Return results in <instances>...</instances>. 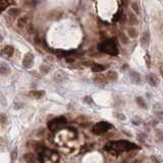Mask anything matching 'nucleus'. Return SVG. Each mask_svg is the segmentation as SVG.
<instances>
[{
  "label": "nucleus",
  "mask_w": 163,
  "mask_h": 163,
  "mask_svg": "<svg viewBox=\"0 0 163 163\" xmlns=\"http://www.w3.org/2000/svg\"><path fill=\"white\" fill-rule=\"evenodd\" d=\"M104 149L113 155H119V154L124 153V152H130L133 150H137V149H139V147L133 143L121 140V141L108 142V143L105 145V147H104Z\"/></svg>",
  "instance_id": "nucleus-1"
},
{
  "label": "nucleus",
  "mask_w": 163,
  "mask_h": 163,
  "mask_svg": "<svg viewBox=\"0 0 163 163\" xmlns=\"http://www.w3.org/2000/svg\"><path fill=\"white\" fill-rule=\"evenodd\" d=\"M39 159L41 163H59L60 155L53 150L44 149L39 153Z\"/></svg>",
  "instance_id": "nucleus-2"
},
{
  "label": "nucleus",
  "mask_w": 163,
  "mask_h": 163,
  "mask_svg": "<svg viewBox=\"0 0 163 163\" xmlns=\"http://www.w3.org/2000/svg\"><path fill=\"white\" fill-rule=\"evenodd\" d=\"M65 124H66L65 117L60 116V117H57V118L52 119L51 121L48 122V129H49V130H51V132H55V130H58L59 129H61Z\"/></svg>",
  "instance_id": "nucleus-3"
},
{
  "label": "nucleus",
  "mask_w": 163,
  "mask_h": 163,
  "mask_svg": "<svg viewBox=\"0 0 163 163\" xmlns=\"http://www.w3.org/2000/svg\"><path fill=\"white\" fill-rule=\"evenodd\" d=\"M99 49L102 52L108 53L110 55H116L117 54V48L115 46V44L112 41H106L102 43L99 46Z\"/></svg>",
  "instance_id": "nucleus-4"
},
{
  "label": "nucleus",
  "mask_w": 163,
  "mask_h": 163,
  "mask_svg": "<svg viewBox=\"0 0 163 163\" xmlns=\"http://www.w3.org/2000/svg\"><path fill=\"white\" fill-rule=\"evenodd\" d=\"M112 125L106 121H99L97 122L94 127H93V133L95 135H102V133H106L108 130H110Z\"/></svg>",
  "instance_id": "nucleus-5"
},
{
  "label": "nucleus",
  "mask_w": 163,
  "mask_h": 163,
  "mask_svg": "<svg viewBox=\"0 0 163 163\" xmlns=\"http://www.w3.org/2000/svg\"><path fill=\"white\" fill-rule=\"evenodd\" d=\"M17 27L22 30H28V32L32 33L33 30V27H32L31 20L29 15H24V17H20L17 20Z\"/></svg>",
  "instance_id": "nucleus-6"
},
{
  "label": "nucleus",
  "mask_w": 163,
  "mask_h": 163,
  "mask_svg": "<svg viewBox=\"0 0 163 163\" xmlns=\"http://www.w3.org/2000/svg\"><path fill=\"white\" fill-rule=\"evenodd\" d=\"M34 64V54L33 53H27V54L24 56L23 59V65L25 66L26 68H31Z\"/></svg>",
  "instance_id": "nucleus-7"
},
{
  "label": "nucleus",
  "mask_w": 163,
  "mask_h": 163,
  "mask_svg": "<svg viewBox=\"0 0 163 163\" xmlns=\"http://www.w3.org/2000/svg\"><path fill=\"white\" fill-rule=\"evenodd\" d=\"M146 80L147 82H148V84L152 87H156L157 85L159 84V79L155 74H152V73L148 74L146 76Z\"/></svg>",
  "instance_id": "nucleus-8"
},
{
  "label": "nucleus",
  "mask_w": 163,
  "mask_h": 163,
  "mask_svg": "<svg viewBox=\"0 0 163 163\" xmlns=\"http://www.w3.org/2000/svg\"><path fill=\"white\" fill-rule=\"evenodd\" d=\"M107 82H108L107 77H106V76H104V74H98L94 77V83L97 84L98 86H104V85L107 84Z\"/></svg>",
  "instance_id": "nucleus-9"
},
{
  "label": "nucleus",
  "mask_w": 163,
  "mask_h": 163,
  "mask_svg": "<svg viewBox=\"0 0 163 163\" xmlns=\"http://www.w3.org/2000/svg\"><path fill=\"white\" fill-rule=\"evenodd\" d=\"M53 79H54L55 82L60 83V82L65 81V80L67 79V74H66L65 71H55L54 76H53Z\"/></svg>",
  "instance_id": "nucleus-10"
},
{
  "label": "nucleus",
  "mask_w": 163,
  "mask_h": 163,
  "mask_svg": "<svg viewBox=\"0 0 163 163\" xmlns=\"http://www.w3.org/2000/svg\"><path fill=\"white\" fill-rule=\"evenodd\" d=\"M13 52H14V48H13V46L7 45V46H5L3 49L1 50V56L9 58L13 55Z\"/></svg>",
  "instance_id": "nucleus-11"
},
{
  "label": "nucleus",
  "mask_w": 163,
  "mask_h": 163,
  "mask_svg": "<svg viewBox=\"0 0 163 163\" xmlns=\"http://www.w3.org/2000/svg\"><path fill=\"white\" fill-rule=\"evenodd\" d=\"M44 95H45V92L42 90L32 91V92H30V94H29V96H30L31 98H34V99H41L42 97H44Z\"/></svg>",
  "instance_id": "nucleus-12"
},
{
  "label": "nucleus",
  "mask_w": 163,
  "mask_h": 163,
  "mask_svg": "<svg viewBox=\"0 0 163 163\" xmlns=\"http://www.w3.org/2000/svg\"><path fill=\"white\" fill-rule=\"evenodd\" d=\"M10 74V67L6 63H0V74L1 76H7Z\"/></svg>",
  "instance_id": "nucleus-13"
},
{
  "label": "nucleus",
  "mask_w": 163,
  "mask_h": 163,
  "mask_svg": "<svg viewBox=\"0 0 163 163\" xmlns=\"http://www.w3.org/2000/svg\"><path fill=\"white\" fill-rule=\"evenodd\" d=\"M141 45L143 48H147V46L149 45V34H148V32H145V33H143V35H142Z\"/></svg>",
  "instance_id": "nucleus-14"
},
{
  "label": "nucleus",
  "mask_w": 163,
  "mask_h": 163,
  "mask_svg": "<svg viewBox=\"0 0 163 163\" xmlns=\"http://www.w3.org/2000/svg\"><path fill=\"white\" fill-rule=\"evenodd\" d=\"M154 113L156 114V116L158 117V118L162 119L163 118V108L161 105H155L154 107Z\"/></svg>",
  "instance_id": "nucleus-15"
},
{
  "label": "nucleus",
  "mask_w": 163,
  "mask_h": 163,
  "mask_svg": "<svg viewBox=\"0 0 163 163\" xmlns=\"http://www.w3.org/2000/svg\"><path fill=\"white\" fill-rule=\"evenodd\" d=\"M127 17H129V23L130 24V25L136 26V25H138V24H139V20H138V17H136L135 13H133V12H129V14H127Z\"/></svg>",
  "instance_id": "nucleus-16"
},
{
  "label": "nucleus",
  "mask_w": 163,
  "mask_h": 163,
  "mask_svg": "<svg viewBox=\"0 0 163 163\" xmlns=\"http://www.w3.org/2000/svg\"><path fill=\"white\" fill-rule=\"evenodd\" d=\"M130 79H132V82L135 83V84H140L142 82L141 76L138 73H135V71H133V73L130 74Z\"/></svg>",
  "instance_id": "nucleus-17"
},
{
  "label": "nucleus",
  "mask_w": 163,
  "mask_h": 163,
  "mask_svg": "<svg viewBox=\"0 0 163 163\" xmlns=\"http://www.w3.org/2000/svg\"><path fill=\"white\" fill-rule=\"evenodd\" d=\"M117 73L116 71H109L107 74H106V77H107L108 81H111V82H114L117 80Z\"/></svg>",
  "instance_id": "nucleus-18"
},
{
  "label": "nucleus",
  "mask_w": 163,
  "mask_h": 163,
  "mask_svg": "<svg viewBox=\"0 0 163 163\" xmlns=\"http://www.w3.org/2000/svg\"><path fill=\"white\" fill-rule=\"evenodd\" d=\"M24 159L27 163H35V155L33 153H26L24 155Z\"/></svg>",
  "instance_id": "nucleus-19"
},
{
  "label": "nucleus",
  "mask_w": 163,
  "mask_h": 163,
  "mask_svg": "<svg viewBox=\"0 0 163 163\" xmlns=\"http://www.w3.org/2000/svg\"><path fill=\"white\" fill-rule=\"evenodd\" d=\"M91 69H92V71H94V73H101V71H103L104 69H105V67L101 64L95 63V64H93L91 66Z\"/></svg>",
  "instance_id": "nucleus-20"
},
{
  "label": "nucleus",
  "mask_w": 163,
  "mask_h": 163,
  "mask_svg": "<svg viewBox=\"0 0 163 163\" xmlns=\"http://www.w3.org/2000/svg\"><path fill=\"white\" fill-rule=\"evenodd\" d=\"M127 36H129L130 38H133V39L137 38V37H138L137 30H136L135 28H129V29H127Z\"/></svg>",
  "instance_id": "nucleus-21"
},
{
  "label": "nucleus",
  "mask_w": 163,
  "mask_h": 163,
  "mask_svg": "<svg viewBox=\"0 0 163 163\" xmlns=\"http://www.w3.org/2000/svg\"><path fill=\"white\" fill-rule=\"evenodd\" d=\"M9 2L8 0H0V12H3L8 7Z\"/></svg>",
  "instance_id": "nucleus-22"
},
{
  "label": "nucleus",
  "mask_w": 163,
  "mask_h": 163,
  "mask_svg": "<svg viewBox=\"0 0 163 163\" xmlns=\"http://www.w3.org/2000/svg\"><path fill=\"white\" fill-rule=\"evenodd\" d=\"M76 121L79 124H81V125H88L89 124V121H88V119L86 118V117H84V116H80V117H77Z\"/></svg>",
  "instance_id": "nucleus-23"
},
{
  "label": "nucleus",
  "mask_w": 163,
  "mask_h": 163,
  "mask_svg": "<svg viewBox=\"0 0 163 163\" xmlns=\"http://www.w3.org/2000/svg\"><path fill=\"white\" fill-rule=\"evenodd\" d=\"M119 40L121 41V43L124 44V45L129 43V39L127 38V36H125L124 33H120L119 34Z\"/></svg>",
  "instance_id": "nucleus-24"
},
{
  "label": "nucleus",
  "mask_w": 163,
  "mask_h": 163,
  "mask_svg": "<svg viewBox=\"0 0 163 163\" xmlns=\"http://www.w3.org/2000/svg\"><path fill=\"white\" fill-rule=\"evenodd\" d=\"M137 102H138V104H139V106L140 107H142V108H146L147 106H146V103H145V101H144V99L143 98H141V97H137Z\"/></svg>",
  "instance_id": "nucleus-25"
},
{
  "label": "nucleus",
  "mask_w": 163,
  "mask_h": 163,
  "mask_svg": "<svg viewBox=\"0 0 163 163\" xmlns=\"http://www.w3.org/2000/svg\"><path fill=\"white\" fill-rule=\"evenodd\" d=\"M17 13H20V9H17V8H10L8 10V14L12 15V17H15Z\"/></svg>",
  "instance_id": "nucleus-26"
},
{
  "label": "nucleus",
  "mask_w": 163,
  "mask_h": 163,
  "mask_svg": "<svg viewBox=\"0 0 163 163\" xmlns=\"http://www.w3.org/2000/svg\"><path fill=\"white\" fill-rule=\"evenodd\" d=\"M132 8H133V10L135 11L136 13H140V8H139V5L136 3V2H133L132 3Z\"/></svg>",
  "instance_id": "nucleus-27"
},
{
  "label": "nucleus",
  "mask_w": 163,
  "mask_h": 163,
  "mask_svg": "<svg viewBox=\"0 0 163 163\" xmlns=\"http://www.w3.org/2000/svg\"><path fill=\"white\" fill-rule=\"evenodd\" d=\"M145 59H146V63H147V66H148V68L151 67V60H150V55H149V53L147 52L146 55H145Z\"/></svg>",
  "instance_id": "nucleus-28"
},
{
  "label": "nucleus",
  "mask_w": 163,
  "mask_h": 163,
  "mask_svg": "<svg viewBox=\"0 0 163 163\" xmlns=\"http://www.w3.org/2000/svg\"><path fill=\"white\" fill-rule=\"evenodd\" d=\"M15 159H17V150L12 151L11 153V162H14Z\"/></svg>",
  "instance_id": "nucleus-29"
},
{
  "label": "nucleus",
  "mask_w": 163,
  "mask_h": 163,
  "mask_svg": "<svg viewBox=\"0 0 163 163\" xmlns=\"http://www.w3.org/2000/svg\"><path fill=\"white\" fill-rule=\"evenodd\" d=\"M65 61H66L67 63H74V61H76V59H74V58H71V57H67V58L65 59Z\"/></svg>",
  "instance_id": "nucleus-30"
},
{
  "label": "nucleus",
  "mask_w": 163,
  "mask_h": 163,
  "mask_svg": "<svg viewBox=\"0 0 163 163\" xmlns=\"http://www.w3.org/2000/svg\"><path fill=\"white\" fill-rule=\"evenodd\" d=\"M115 116L116 117H118V118H121V120H124L125 117H124V115H122L121 113H115Z\"/></svg>",
  "instance_id": "nucleus-31"
},
{
  "label": "nucleus",
  "mask_w": 163,
  "mask_h": 163,
  "mask_svg": "<svg viewBox=\"0 0 163 163\" xmlns=\"http://www.w3.org/2000/svg\"><path fill=\"white\" fill-rule=\"evenodd\" d=\"M160 71H161V74H162V77H163V66L161 68H160Z\"/></svg>",
  "instance_id": "nucleus-32"
},
{
  "label": "nucleus",
  "mask_w": 163,
  "mask_h": 163,
  "mask_svg": "<svg viewBox=\"0 0 163 163\" xmlns=\"http://www.w3.org/2000/svg\"><path fill=\"white\" fill-rule=\"evenodd\" d=\"M1 40H2V37H1V36H0V41H1Z\"/></svg>",
  "instance_id": "nucleus-33"
}]
</instances>
